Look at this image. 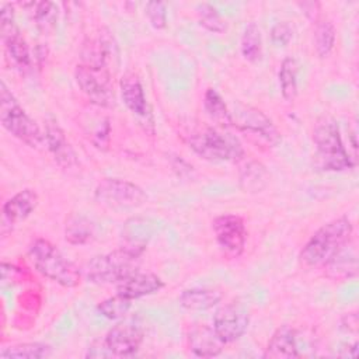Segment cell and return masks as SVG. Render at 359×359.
Returning <instances> with one entry per match:
<instances>
[{"mask_svg": "<svg viewBox=\"0 0 359 359\" xmlns=\"http://www.w3.org/2000/svg\"><path fill=\"white\" fill-rule=\"evenodd\" d=\"M144 248L123 245L107 254L93 257L87 262L86 276L91 283H119L139 271Z\"/></svg>", "mask_w": 359, "mask_h": 359, "instance_id": "7a4b0ae2", "label": "cell"}, {"mask_svg": "<svg viewBox=\"0 0 359 359\" xmlns=\"http://www.w3.org/2000/svg\"><path fill=\"white\" fill-rule=\"evenodd\" d=\"M52 355V346L43 342H24L0 351L1 359H45Z\"/></svg>", "mask_w": 359, "mask_h": 359, "instance_id": "7402d4cb", "label": "cell"}, {"mask_svg": "<svg viewBox=\"0 0 359 359\" xmlns=\"http://www.w3.org/2000/svg\"><path fill=\"white\" fill-rule=\"evenodd\" d=\"M230 116L231 125L243 132L259 136L271 146H276L282 140V136L273 122L257 108L237 105L234 111H230Z\"/></svg>", "mask_w": 359, "mask_h": 359, "instance_id": "30bf717a", "label": "cell"}, {"mask_svg": "<svg viewBox=\"0 0 359 359\" xmlns=\"http://www.w3.org/2000/svg\"><path fill=\"white\" fill-rule=\"evenodd\" d=\"M119 90H121V98L123 104L133 115L142 119L143 118L147 119V116H150L147 98L137 74L132 72L125 73L119 80Z\"/></svg>", "mask_w": 359, "mask_h": 359, "instance_id": "9a60e30c", "label": "cell"}, {"mask_svg": "<svg viewBox=\"0 0 359 359\" xmlns=\"http://www.w3.org/2000/svg\"><path fill=\"white\" fill-rule=\"evenodd\" d=\"M216 243L227 258H237L243 254L247 243L244 220L237 215H220L212 222Z\"/></svg>", "mask_w": 359, "mask_h": 359, "instance_id": "9c48e42d", "label": "cell"}, {"mask_svg": "<svg viewBox=\"0 0 359 359\" xmlns=\"http://www.w3.org/2000/svg\"><path fill=\"white\" fill-rule=\"evenodd\" d=\"M196 14L199 24L213 32V34H223L227 29L226 21L220 15V13L209 3H201L196 6Z\"/></svg>", "mask_w": 359, "mask_h": 359, "instance_id": "f1b7e54d", "label": "cell"}, {"mask_svg": "<svg viewBox=\"0 0 359 359\" xmlns=\"http://www.w3.org/2000/svg\"><path fill=\"white\" fill-rule=\"evenodd\" d=\"M88 358H105V356H112V353L109 352V349L107 348L104 339L102 341H95L90 345L87 355Z\"/></svg>", "mask_w": 359, "mask_h": 359, "instance_id": "836d02e7", "label": "cell"}, {"mask_svg": "<svg viewBox=\"0 0 359 359\" xmlns=\"http://www.w3.org/2000/svg\"><path fill=\"white\" fill-rule=\"evenodd\" d=\"M188 348L198 358H213L220 355L224 344L209 325H194L188 331Z\"/></svg>", "mask_w": 359, "mask_h": 359, "instance_id": "2e32d148", "label": "cell"}, {"mask_svg": "<svg viewBox=\"0 0 359 359\" xmlns=\"http://www.w3.org/2000/svg\"><path fill=\"white\" fill-rule=\"evenodd\" d=\"M341 328L344 331H351L356 332L358 331V314L356 313H349L345 314L341 320Z\"/></svg>", "mask_w": 359, "mask_h": 359, "instance_id": "e575fe53", "label": "cell"}, {"mask_svg": "<svg viewBox=\"0 0 359 359\" xmlns=\"http://www.w3.org/2000/svg\"><path fill=\"white\" fill-rule=\"evenodd\" d=\"M164 287V282L160 276L151 272H135L126 279L116 283V293L129 300H136L144 296L154 294Z\"/></svg>", "mask_w": 359, "mask_h": 359, "instance_id": "5bb4252c", "label": "cell"}, {"mask_svg": "<svg viewBox=\"0 0 359 359\" xmlns=\"http://www.w3.org/2000/svg\"><path fill=\"white\" fill-rule=\"evenodd\" d=\"M240 50L243 57L250 63H257L262 57V36L255 22H248L243 31Z\"/></svg>", "mask_w": 359, "mask_h": 359, "instance_id": "cb8c5ba5", "label": "cell"}, {"mask_svg": "<svg viewBox=\"0 0 359 359\" xmlns=\"http://www.w3.org/2000/svg\"><path fill=\"white\" fill-rule=\"evenodd\" d=\"M104 342L112 356H132L143 342V328L133 321H121L105 335Z\"/></svg>", "mask_w": 359, "mask_h": 359, "instance_id": "7c38bea8", "label": "cell"}, {"mask_svg": "<svg viewBox=\"0 0 359 359\" xmlns=\"http://www.w3.org/2000/svg\"><path fill=\"white\" fill-rule=\"evenodd\" d=\"M76 83L86 97L98 107L111 108L115 101L111 73L107 65L79 63L74 70Z\"/></svg>", "mask_w": 359, "mask_h": 359, "instance_id": "52a82bcc", "label": "cell"}, {"mask_svg": "<svg viewBox=\"0 0 359 359\" xmlns=\"http://www.w3.org/2000/svg\"><path fill=\"white\" fill-rule=\"evenodd\" d=\"M269 181V174L258 161H250L240 172V184L245 192H261Z\"/></svg>", "mask_w": 359, "mask_h": 359, "instance_id": "d4e9b609", "label": "cell"}, {"mask_svg": "<svg viewBox=\"0 0 359 359\" xmlns=\"http://www.w3.org/2000/svg\"><path fill=\"white\" fill-rule=\"evenodd\" d=\"M38 202L39 199L34 189H21L3 205V217L10 224H17L25 220L36 209Z\"/></svg>", "mask_w": 359, "mask_h": 359, "instance_id": "ac0fdd59", "label": "cell"}, {"mask_svg": "<svg viewBox=\"0 0 359 359\" xmlns=\"http://www.w3.org/2000/svg\"><path fill=\"white\" fill-rule=\"evenodd\" d=\"M94 199L112 209L139 208L146 203V192L128 180L122 178H105L94 189Z\"/></svg>", "mask_w": 359, "mask_h": 359, "instance_id": "ba28073f", "label": "cell"}, {"mask_svg": "<svg viewBox=\"0 0 359 359\" xmlns=\"http://www.w3.org/2000/svg\"><path fill=\"white\" fill-rule=\"evenodd\" d=\"M293 38V27L287 21L276 22L271 29V41L276 46H286Z\"/></svg>", "mask_w": 359, "mask_h": 359, "instance_id": "1f68e13d", "label": "cell"}, {"mask_svg": "<svg viewBox=\"0 0 359 359\" xmlns=\"http://www.w3.org/2000/svg\"><path fill=\"white\" fill-rule=\"evenodd\" d=\"M29 259L35 269L63 287H76L80 283V269L70 262L49 240L36 238L29 250Z\"/></svg>", "mask_w": 359, "mask_h": 359, "instance_id": "277c9868", "label": "cell"}, {"mask_svg": "<svg viewBox=\"0 0 359 359\" xmlns=\"http://www.w3.org/2000/svg\"><path fill=\"white\" fill-rule=\"evenodd\" d=\"M203 109L206 115L219 126H231L230 109L222 95L215 88H208L203 94Z\"/></svg>", "mask_w": 359, "mask_h": 359, "instance_id": "603a6c76", "label": "cell"}, {"mask_svg": "<svg viewBox=\"0 0 359 359\" xmlns=\"http://www.w3.org/2000/svg\"><path fill=\"white\" fill-rule=\"evenodd\" d=\"M95 237L94 223L80 213L67 217L65 226V240L72 245H86Z\"/></svg>", "mask_w": 359, "mask_h": 359, "instance_id": "44dd1931", "label": "cell"}, {"mask_svg": "<svg viewBox=\"0 0 359 359\" xmlns=\"http://www.w3.org/2000/svg\"><path fill=\"white\" fill-rule=\"evenodd\" d=\"M314 161L324 171H344L355 167V161L346 151L338 123L331 116L317 121L313 130Z\"/></svg>", "mask_w": 359, "mask_h": 359, "instance_id": "3957f363", "label": "cell"}, {"mask_svg": "<svg viewBox=\"0 0 359 359\" xmlns=\"http://www.w3.org/2000/svg\"><path fill=\"white\" fill-rule=\"evenodd\" d=\"M278 79L283 100L293 101L297 95V63L293 57H286L282 60Z\"/></svg>", "mask_w": 359, "mask_h": 359, "instance_id": "484cf974", "label": "cell"}, {"mask_svg": "<svg viewBox=\"0 0 359 359\" xmlns=\"http://www.w3.org/2000/svg\"><path fill=\"white\" fill-rule=\"evenodd\" d=\"M353 237V224L346 216L323 224L300 251V262L307 266L324 265Z\"/></svg>", "mask_w": 359, "mask_h": 359, "instance_id": "6da1fadb", "label": "cell"}, {"mask_svg": "<svg viewBox=\"0 0 359 359\" xmlns=\"http://www.w3.org/2000/svg\"><path fill=\"white\" fill-rule=\"evenodd\" d=\"M132 300L116 293L115 296L107 297L97 304V311L108 320H121L130 310Z\"/></svg>", "mask_w": 359, "mask_h": 359, "instance_id": "83f0119b", "label": "cell"}, {"mask_svg": "<svg viewBox=\"0 0 359 359\" xmlns=\"http://www.w3.org/2000/svg\"><path fill=\"white\" fill-rule=\"evenodd\" d=\"M248 324L250 313L247 307L240 303H229L216 311L212 328L226 345L238 341L245 334Z\"/></svg>", "mask_w": 359, "mask_h": 359, "instance_id": "8fae6325", "label": "cell"}, {"mask_svg": "<svg viewBox=\"0 0 359 359\" xmlns=\"http://www.w3.org/2000/svg\"><path fill=\"white\" fill-rule=\"evenodd\" d=\"M189 147L208 161H234L244 156L240 142L213 126H202L188 135Z\"/></svg>", "mask_w": 359, "mask_h": 359, "instance_id": "8992f818", "label": "cell"}, {"mask_svg": "<svg viewBox=\"0 0 359 359\" xmlns=\"http://www.w3.org/2000/svg\"><path fill=\"white\" fill-rule=\"evenodd\" d=\"M0 122L8 133L29 147H39L45 142V135L36 122L20 105L4 81L0 83Z\"/></svg>", "mask_w": 359, "mask_h": 359, "instance_id": "5b68a950", "label": "cell"}, {"mask_svg": "<svg viewBox=\"0 0 359 359\" xmlns=\"http://www.w3.org/2000/svg\"><path fill=\"white\" fill-rule=\"evenodd\" d=\"M144 14L154 29H164L167 27V7L163 1L147 3Z\"/></svg>", "mask_w": 359, "mask_h": 359, "instance_id": "4dcf8cb0", "label": "cell"}, {"mask_svg": "<svg viewBox=\"0 0 359 359\" xmlns=\"http://www.w3.org/2000/svg\"><path fill=\"white\" fill-rule=\"evenodd\" d=\"M45 143L50 151L53 160L65 170L77 165V154L67 140L63 129L56 119L48 118L45 121Z\"/></svg>", "mask_w": 359, "mask_h": 359, "instance_id": "4fadbf2b", "label": "cell"}, {"mask_svg": "<svg viewBox=\"0 0 359 359\" xmlns=\"http://www.w3.org/2000/svg\"><path fill=\"white\" fill-rule=\"evenodd\" d=\"M222 293L216 289L191 287L182 290L178 296V303L189 311H205L217 306L222 302Z\"/></svg>", "mask_w": 359, "mask_h": 359, "instance_id": "ffe728a7", "label": "cell"}, {"mask_svg": "<svg viewBox=\"0 0 359 359\" xmlns=\"http://www.w3.org/2000/svg\"><path fill=\"white\" fill-rule=\"evenodd\" d=\"M109 133H111V126H109V121L105 119L104 122H101V125L98 126L97 132L93 135V142L97 147H104L108 143L109 139Z\"/></svg>", "mask_w": 359, "mask_h": 359, "instance_id": "d6a6232c", "label": "cell"}, {"mask_svg": "<svg viewBox=\"0 0 359 359\" xmlns=\"http://www.w3.org/2000/svg\"><path fill=\"white\" fill-rule=\"evenodd\" d=\"M327 275L332 279H345L358 273V254L353 241L345 244L324 265Z\"/></svg>", "mask_w": 359, "mask_h": 359, "instance_id": "d6986e66", "label": "cell"}, {"mask_svg": "<svg viewBox=\"0 0 359 359\" xmlns=\"http://www.w3.org/2000/svg\"><path fill=\"white\" fill-rule=\"evenodd\" d=\"M296 330L290 325H282L275 330L262 353L265 359H292L299 358Z\"/></svg>", "mask_w": 359, "mask_h": 359, "instance_id": "e0dca14e", "label": "cell"}, {"mask_svg": "<svg viewBox=\"0 0 359 359\" xmlns=\"http://www.w3.org/2000/svg\"><path fill=\"white\" fill-rule=\"evenodd\" d=\"M335 45V27L330 20H320L314 29V48L317 55L327 57Z\"/></svg>", "mask_w": 359, "mask_h": 359, "instance_id": "4316f807", "label": "cell"}, {"mask_svg": "<svg viewBox=\"0 0 359 359\" xmlns=\"http://www.w3.org/2000/svg\"><path fill=\"white\" fill-rule=\"evenodd\" d=\"M34 11L32 17L36 27L42 31H49L53 28L57 18V7L52 1H39L32 3Z\"/></svg>", "mask_w": 359, "mask_h": 359, "instance_id": "f546056e", "label": "cell"}]
</instances>
